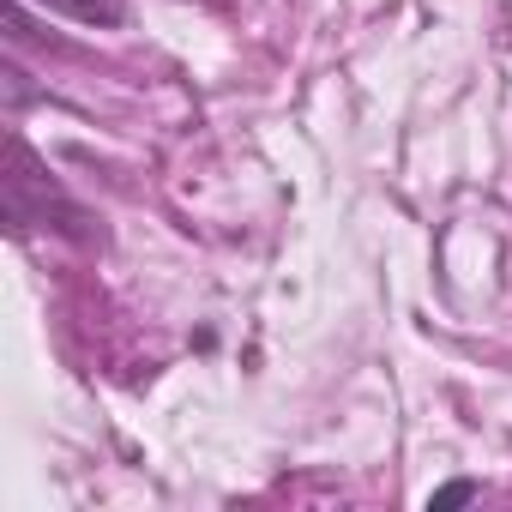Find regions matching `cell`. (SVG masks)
Returning <instances> with one entry per match:
<instances>
[{"instance_id":"cell-1","label":"cell","mask_w":512,"mask_h":512,"mask_svg":"<svg viewBox=\"0 0 512 512\" xmlns=\"http://www.w3.org/2000/svg\"><path fill=\"white\" fill-rule=\"evenodd\" d=\"M37 7H49V13H61V19H73V25H97V31H115V25L127 19L121 0H37Z\"/></svg>"},{"instance_id":"cell-2","label":"cell","mask_w":512,"mask_h":512,"mask_svg":"<svg viewBox=\"0 0 512 512\" xmlns=\"http://www.w3.org/2000/svg\"><path fill=\"white\" fill-rule=\"evenodd\" d=\"M476 494H482V488H476L470 476H458V482H446V488H434V494H428V512H452V506H470Z\"/></svg>"}]
</instances>
